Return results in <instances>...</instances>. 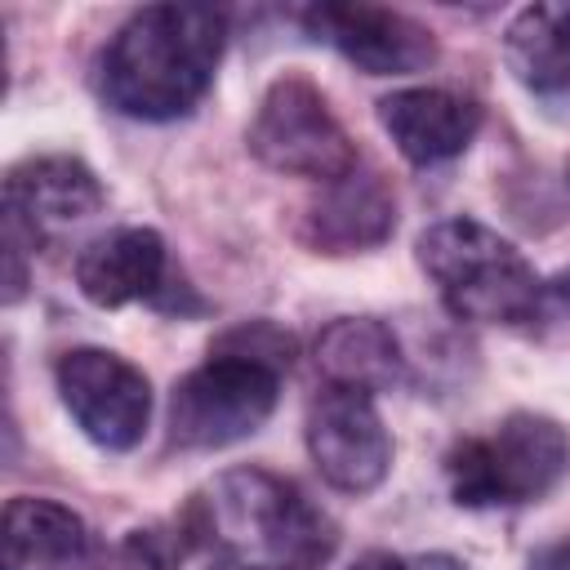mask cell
Listing matches in <instances>:
<instances>
[{"label": "cell", "mask_w": 570, "mask_h": 570, "mask_svg": "<svg viewBox=\"0 0 570 570\" xmlns=\"http://www.w3.org/2000/svg\"><path fill=\"white\" fill-rule=\"evenodd\" d=\"M561 294H566V298H570V272H566V276H561Z\"/></svg>", "instance_id": "obj_21"}, {"label": "cell", "mask_w": 570, "mask_h": 570, "mask_svg": "<svg viewBox=\"0 0 570 570\" xmlns=\"http://www.w3.org/2000/svg\"><path fill=\"white\" fill-rule=\"evenodd\" d=\"M396 227V196L379 174H365L361 165L334 183H325L321 200L307 205L303 236L321 254H356L374 249Z\"/></svg>", "instance_id": "obj_13"}, {"label": "cell", "mask_w": 570, "mask_h": 570, "mask_svg": "<svg viewBox=\"0 0 570 570\" xmlns=\"http://www.w3.org/2000/svg\"><path fill=\"white\" fill-rule=\"evenodd\" d=\"M107 191L76 156H31L4 178V249L31 254L49 236L94 218Z\"/></svg>", "instance_id": "obj_8"}, {"label": "cell", "mask_w": 570, "mask_h": 570, "mask_svg": "<svg viewBox=\"0 0 570 570\" xmlns=\"http://www.w3.org/2000/svg\"><path fill=\"white\" fill-rule=\"evenodd\" d=\"M249 151L276 174L316 178V183H334L361 165L356 142L347 138L325 94L307 76L272 80L249 125Z\"/></svg>", "instance_id": "obj_6"}, {"label": "cell", "mask_w": 570, "mask_h": 570, "mask_svg": "<svg viewBox=\"0 0 570 570\" xmlns=\"http://www.w3.org/2000/svg\"><path fill=\"white\" fill-rule=\"evenodd\" d=\"M307 450L316 472L343 494L374 490L392 468V441L374 410V396L352 387L325 383L307 405Z\"/></svg>", "instance_id": "obj_9"}, {"label": "cell", "mask_w": 570, "mask_h": 570, "mask_svg": "<svg viewBox=\"0 0 570 570\" xmlns=\"http://www.w3.org/2000/svg\"><path fill=\"white\" fill-rule=\"evenodd\" d=\"M312 40L338 49L365 76H410L436 58V40L423 22L383 4H312L303 13Z\"/></svg>", "instance_id": "obj_10"}, {"label": "cell", "mask_w": 570, "mask_h": 570, "mask_svg": "<svg viewBox=\"0 0 570 570\" xmlns=\"http://www.w3.org/2000/svg\"><path fill=\"white\" fill-rule=\"evenodd\" d=\"M530 570H570V539H561V543L543 548V552L530 561Z\"/></svg>", "instance_id": "obj_19"}, {"label": "cell", "mask_w": 570, "mask_h": 570, "mask_svg": "<svg viewBox=\"0 0 570 570\" xmlns=\"http://www.w3.org/2000/svg\"><path fill=\"white\" fill-rule=\"evenodd\" d=\"M289 365L294 338L272 321H249L218 334L205 365L174 383L169 441L183 450H223L254 436L276 410Z\"/></svg>", "instance_id": "obj_3"}, {"label": "cell", "mask_w": 570, "mask_h": 570, "mask_svg": "<svg viewBox=\"0 0 570 570\" xmlns=\"http://www.w3.org/2000/svg\"><path fill=\"white\" fill-rule=\"evenodd\" d=\"M503 58L534 94L570 89V0L525 4L503 31Z\"/></svg>", "instance_id": "obj_16"}, {"label": "cell", "mask_w": 570, "mask_h": 570, "mask_svg": "<svg viewBox=\"0 0 570 570\" xmlns=\"http://www.w3.org/2000/svg\"><path fill=\"white\" fill-rule=\"evenodd\" d=\"M165 240L151 227H116L76 258V285L98 307H125L165 289Z\"/></svg>", "instance_id": "obj_14"}, {"label": "cell", "mask_w": 570, "mask_h": 570, "mask_svg": "<svg viewBox=\"0 0 570 570\" xmlns=\"http://www.w3.org/2000/svg\"><path fill=\"white\" fill-rule=\"evenodd\" d=\"M209 570H240V566H232V561H214Z\"/></svg>", "instance_id": "obj_20"}, {"label": "cell", "mask_w": 570, "mask_h": 570, "mask_svg": "<svg viewBox=\"0 0 570 570\" xmlns=\"http://www.w3.org/2000/svg\"><path fill=\"white\" fill-rule=\"evenodd\" d=\"M4 552L22 570H107V543L53 499L18 494L4 508Z\"/></svg>", "instance_id": "obj_12"}, {"label": "cell", "mask_w": 570, "mask_h": 570, "mask_svg": "<svg viewBox=\"0 0 570 570\" xmlns=\"http://www.w3.org/2000/svg\"><path fill=\"white\" fill-rule=\"evenodd\" d=\"M570 472V436L557 419L517 410L481 436H463L445 454L450 494L463 508H517L561 485Z\"/></svg>", "instance_id": "obj_5"}, {"label": "cell", "mask_w": 570, "mask_h": 570, "mask_svg": "<svg viewBox=\"0 0 570 570\" xmlns=\"http://www.w3.org/2000/svg\"><path fill=\"white\" fill-rule=\"evenodd\" d=\"M111 570H178V548L160 530H129L116 548Z\"/></svg>", "instance_id": "obj_17"}, {"label": "cell", "mask_w": 570, "mask_h": 570, "mask_svg": "<svg viewBox=\"0 0 570 570\" xmlns=\"http://www.w3.org/2000/svg\"><path fill=\"white\" fill-rule=\"evenodd\" d=\"M352 570H468L450 552H365L352 561Z\"/></svg>", "instance_id": "obj_18"}, {"label": "cell", "mask_w": 570, "mask_h": 570, "mask_svg": "<svg viewBox=\"0 0 570 570\" xmlns=\"http://www.w3.org/2000/svg\"><path fill=\"white\" fill-rule=\"evenodd\" d=\"M196 543L240 570H321L334 548V521L285 476L267 468L218 472L187 508Z\"/></svg>", "instance_id": "obj_2"}, {"label": "cell", "mask_w": 570, "mask_h": 570, "mask_svg": "<svg viewBox=\"0 0 570 570\" xmlns=\"http://www.w3.org/2000/svg\"><path fill=\"white\" fill-rule=\"evenodd\" d=\"M227 22L200 4H147L125 18L98 58V94L134 120L187 116L223 58Z\"/></svg>", "instance_id": "obj_1"}, {"label": "cell", "mask_w": 570, "mask_h": 570, "mask_svg": "<svg viewBox=\"0 0 570 570\" xmlns=\"http://www.w3.org/2000/svg\"><path fill=\"white\" fill-rule=\"evenodd\" d=\"M58 396L76 428L102 450H134L151 419V387L138 365L107 347H71L53 365Z\"/></svg>", "instance_id": "obj_7"}, {"label": "cell", "mask_w": 570, "mask_h": 570, "mask_svg": "<svg viewBox=\"0 0 570 570\" xmlns=\"http://www.w3.org/2000/svg\"><path fill=\"white\" fill-rule=\"evenodd\" d=\"M316 370L330 387L374 396L401 379V343L374 316H338L316 338Z\"/></svg>", "instance_id": "obj_15"}, {"label": "cell", "mask_w": 570, "mask_h": 570, "mask_svg": "<svg viewBox=\"0 0 570 570\" xmlns=\"http://www.w3.org/2000/svg\"><path fill=\"white\" fill-rule=\"evenodd\" d=\"M379 125L410 165H441L468 151L481 129V107L450 89H396L379 98Z\"/></svg>", "instance_id": "obj_11"}, {"label": "cell", "mask_w": 570, "mask_h": 570, "mask_svg": "<svg viewBox=\"0 0 570 570\" xmlns=\"http://www.w3.org/2000/svg\"><path fill=\"white\" fill-rule=\"evenodd\" d=\"M419 267L459 321L521 325L539 316L543 281L525 254L476 218H441L419 236Z\"/></svg>", "instance_id": "obj_4"}]
</instances>
